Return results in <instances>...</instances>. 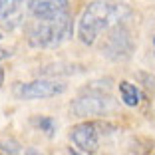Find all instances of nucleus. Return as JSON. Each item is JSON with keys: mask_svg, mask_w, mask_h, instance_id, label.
Returning a JSON list of instances; mask_svg holds the SVG:
<instances>
[{"mask_svg": "<svg viewBox=\"0 0 155 155\" xmlns=\"http://www.w3.org/2000/svg\"><path fill=\"white\" fill-rule=\"evenodd\" d=\"M100 84L101 82H91L70 104V111L76 117H100V115H107L115 110V100L110 96V84H105V86H100Z\"/></svg>", "mask_w": 155, "mask_h": 155, "instance_id": "3", "label": "nucleus"}, {"mask_svg": "<svg viewBox=\"0 0 155 155\" xmlns=\"http://www.w3.org/2000/svg\"><path fill=\"white\" fill-rule=\"evenodd\" d=\"M34 125H36L40 131H44L48 137H52L56 133V121L52 117H48V115H38V117H34Z\"/></svg>", "mask_w": 155, "mask_h": 155, "instance_id": "10", "label": "nucleus"}, {"mask_svg": "<svg viewBox=\"0 0 155 155\" xmlns=\"http://www.w3.org/2000/svg\"><path fill=\"white\" fill-rule=\"evenodd\" d=\"M70 155H78V153H76V151H70Z\"/></svg>", "mask_w": 155, "mask_h": 155, "instance_id": "16", "label": "nucleus"}, {"mask_svg": "<svg viewBox=\"0 0 155 155\" xmlns=\"http://www.w3.org/2000/svg\"><path fill=\"white\" fill-rule=\"evenodd\" d=\"M2 84H4V70L0 68V87H2Z\"/></svg>", "mask_w": 155, "mask_h": 155, "instance_id": "15", "label": "nucleus"}, {"mask_svg": "<svg viewBox=\"0 0 155 155\" xmlns=\"http://www.w3.org/2000/svg\"><path fill=\"white\" fill-rule=\"evenodd\" d=\"M135 50V42L131 38V32L123 24H115L111 30H107L105 42L101 46V54L111 62H123L131 58Z\"/></svg>", "mask_w": 155, "mask_h": 155, "instance_id": "4", "label": "nucleus"}, {"mask_svg": "<svg viewBox=\"0 0 155 155\" xmlns=\"http://www.w3.org/2000/svg\"><path fill=\"white\" fill-rule=\"evenodd\" d=\"M119 97L127 107H135L141 101V91H139V87L135 84L123 80V82H119Z\"/></svg>", "mask_w": 155, "mask_h": 155, "instance_id": "8", "label": "nucleus"}, {"mask_svg": "<svg viewBox=\"0 0 155 155\" xmlns=\"http://www.w3.org/2000/svg\"><path fill=\"white\" fill-rule=\"evenodd\" d=\"M153 155H155V153H153Z\"/></svg>", "mask_w": 155, "mask_h": 155, "instance_id": "20", "label": "nucleus"}, {"mask_svg": "<svg viewBox=\"0 0 155 155\" xmlns=\"http://www.w3.org/2000/svg\"><path fill=\"white\" fill-rule=\"evenodd\" d=\"M2 38H4V36H2V32H0V40H2Z\"/></svg>", "mask_w": 155, "mask_h": 155, "instance_id": "17", "label": "nucleus"}, {"mask_svg": "<svg viewBox=\"0 0 155 155\" xmlns=\"http://www.w3.org/2000/svg\"><path fill=\"white\" fill-rule=\"evenodd\" d=\"M26 8L32 18H46L70 10V0H26Z\"/></svg>", "mask_w": 155, "mask_h": 155, "instance_id": "7", "label": "nucleus"}, {"mask_svg": "<svg viewBox=\"0 0 155 155\" xmlns=\"http://www.w3.org/2000/svg\"><path fill=\"white\" fill-rule=\"evenodd\" d=\"M72 36L74 20L70 10L46 18H32L26 24V40L32 48H58Z\"/></svg>", "mask_w": 155, "mask_h": 155, "instance_id": "2", "label": "nucleus"}, {"mask_svg": "<svg viewBox=\"0 0 155 155\" xmlns=\"http://www.w3.org/2000/svg\"><path fill=\"white\" fill-rule=\"evenodd\" d=\"M24 155H42L38 149H34V147H28L26 151H24Z\"/></svg>", "mask_w": 155, "mask_h": 155, "instance_id": "14", "label": "nucleus"}, {"mask_svg": "<svg viewBox=\"0 0 155 155\" xmlns=\"http://www.w3.org/2000/svg\"><path fill=\"white\" fill-rule=\"evenodd\" d=\"M135 78L139 80V84H143V87H147L149 91H155V74H149V72H137Z\"/></svg>", "mask_w": 155, "mask_h": 155, "instance_id": "11", "label": "nucleus"}, {"mask_svg": "<svg viewBox=\"0 0 155 155\" xmlns=\"http://www.w3.org/2000/svg\"><path fill=\"white\" fill-rule=\"evenodd\" d=\"M100 129L101 125L96 121L76 123L70 131V139L82 153H96L100 149V137H101Z\"/></svg>", "mask_w": 155, "mask_h": 155, "instance_id": "6", "label": "nucleus"}, {"mask_svg": "<svg viewBox=\"0 0 155 155\" xmlns=\"http://www.w3.org/2000/svg\"><path fill=\"white\" fill-rule=\"evenodd\" d=\"M10 56H12V52H10L8 48H0V62L6 60V58H10Z\"/></svg>", "mask_w": 155, "mask_h": 155, "instance_id": "13", "label": "nucleus"}, {"mask_svg": "<svg viewBox=\"0 0 155 155\" xmlns=\"http://www.w3.org/2000/svg\"><path fill=\"white\" fill-rule=\"evenodd\" d=\"M131 14L133 10L119 0H94L86 6L78 22V38L82 44L94 46L104 32L129 20Z\"/></svg>", "mask_w": 155, "mask_h": 155, "instance_id": "1", "label": "nucleus"}, {"mask_svg": "<svg viewBox=\"0 0 155 155\" xmlns=\"http://www.w3.org/2000/svg\"><path fill=\"white\" fill-rule=\"evenodd\" d=\"M68 90L64 82H58L54 78H40V80H32L26 84H16L14 86V96L18 100H46V97L60 96Z\"/></svg>", "mask_w": 155, "mask_h": 155, "instance_id": "5", "label": "nucleus"}, {"mask_svg": "<svg viewBox=\"0 0 155 155\" xmlns=\"http://www.w3.org/2000/svg\"><path fill=\"white\" fill-rule=\"evenodd\" d=\"M24 0H0V22L20 18V6Z\"/></svg>", "mask_w": 155, "mask_h": 155, "instance_id": "9", "label": "nucleus"}, {"mask_svg": "<svg viewBox=\"0 0 155 155\" xmlns=\"http://www.w3.org/2000/svg\"><path fill=\"white\" fill-rule=\"evenodd\" d=\"M153 46H155V38H153Z\"/></svg>", "mask_w": 155, "mask_h": 155, "instance_id": "19", "label": "nucleus"}, {"mask_svg": "<svg viewBox=\"0 0 155 155\" xmlns=\"http://www.w3.org/2000/svg\"><path fill=\"white\" fill-rule=\"evenodd\" d=\"M0 149H2V153H8V155H18L20 153V145L16 141H12V139H2L0 141Z\"/></svg>", "mask_w": 155, "mask_h": 155, "instance_id": "12", "label": "nucleus"}, {"mask_svg": "<svg viewBox=\"0 0 155 155\" xmlns=\"http://www.w3.org/2000/svg\"><path fill=\"white\" fill-rule=\"evenodd\" d=\"M0 155H8V153H0Z\"/></svg>", "mask_w": 155, "mask_h": 155, "instance_id": "18", "label": "nucleus"}]
</instances>
